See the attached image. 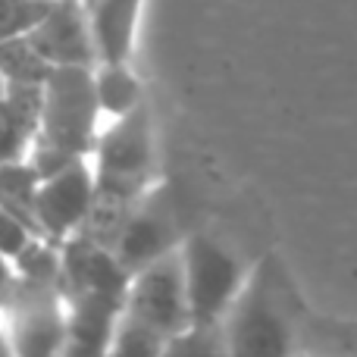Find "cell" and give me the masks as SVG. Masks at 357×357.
<instances>
[{
	"label": "cell",
	"mask_w": 357,
	"mask_h": 357,
	"mask_svg": "<svg viewBox=\"0 0 357 357\" xmlns=\"http://www.w3.org/2000/svg\"><path fill=\"white\" fill-rule=\"evenodd\" d=\"M94 94H98L104 123L107 119L129 116L138 107H144L142 82L129 69V63H98L94 66Z\"/></svg>",
	"instance_id": "7c38bea8"
},
{
	"label": "cell",
	"mask_w": 357,
	"mask_h": 357,
	"mask_svg": "<svg viewBox=\"0 0 357 357\" xmlns=\"http://www.w3.org/2000/svg\"><path fill=\"white\" fill-rule=\"evenodd\" d=\"M38 182H41V169H38L29 157L0 163V207H6V210H13L16 216H22L35 232H38V226H35Z\"/></svg>",
	"instance_id": "4fadbf2b"
},
{
	"label": "cell",
	"mask_w": 357,
	"mask_h": 357,
	"mask_svg": "<svg viewBox=\"0 0 357 357\" xmlns=\"http://www.w3.org/2000/svg\"><path fill=\"white\" fill-rule=\"evenodd\" d=\"M13 282H16V266H13V257H6V254L0 251V304L6 301Z\"/></svg>",
	"instance_id": "d6986e66"
},
{
	"label": "cell",
	"mask_w": 357,
	"mask_h": 357,
	"mask_svg": "<svg viewBox=\"0 0 357 357\" xmlns=\"http://www.w3.org/2000/svg\"><path fill=\"white\" fill-rule=\"evenodd\" d=\"M104 129L94 94V66H56L41 91V119L29 160L44 173L91 157Z\"/></svg>",
	"instance_id": "7a4b0ae2"
},
{
	"label": "cell",
	"mask_w": 357,
	"mask_h": 357,
	"mask_svg": "<svg viewBox=\"0 0 357 357\" xmlns=\"http://www.w3.org/2000/svg\"><path fill=\"white\" fill-rule=\"evenodd\" d=\"M144 0H91L88 22H91L98 63H129L138 38Z\"/></svg>",
	"instance_id": "30bf717a"
},
{
	"label": "cell",
	"mask_w": 357,
	"mask_h": 357,
	"mask_svg": "<svg viewBox=\"0 0 357 357\" xmlns=\"http://www.w3.org/2000/svg\"><path fill=\"white\" fill-rule=\"evenodd\" d=\"M66 298V348L63 357H104L126 307V289H63Z\"/></svg>",
	"instance_id": "ba28073f"
},
{
	"label": "cell",
	"mask_w": 357,
	"mask_h": 357,
	"mask_svg": "<svg viewBox=\"0 0 357 357\" xmlns=\"http://www.w3.org/2000/svg\"><path fill=\"white\" fill-rule=\"evenodd\" d=\"M6 91V82H3V75H0V94H3Z\"/></svg>",
	"instance_id": "44dd1931"
},
{
	"label": "cell",
	"mask_w": 357,
	"mask_h": 357,
	"mask_svg": "<svg viewBox=\"0 0 357 357\" xmlns=\"http://www.w3.org/2000/svg\"><path fill=\"white\" fill-rule=\"evenodd\" d=\"M35 235L38 232L22 220V216H16L13 210L0 207V251H3L6 257H16Z\"/></svg>",
	"instance_id": "ac0fdd59"
},
{
	"label": "cell",
	"mask_w": 357,
	"mask_h": 357,
	"mask_svg": "<svg viewBox=\"0 0 357 357\" xmlns=\"http://www.w3.org/2000/svg\"><path fill=\"white\" fill-rule=\"evenodd\" d=\"M41 91L44 85H6L0 94V163L31 154L41 119Z\"/></svg>",
	"instance_id": "8fae6325"
},
{
	"label": "cell",
	"mask_w": 357,
	"mask_h": 357,
	"mask_svg": "<svg viewBox=\"0 0 357 357\" xmlns=\"http://www.w3.org/2000/svg\"><path fill=\"white\" fill-rule=\"evenodd\" d=\"M91 207H94V167L91 157H79V160L41 176L35 195V226L44 238L63 245L75 232H82Z\"/></svg>",
	"instance_id": "52a82bcc"
},
{
	"label": "cell",
	"mask_w": 357,
	"mask_h": 357,
	"mask_svg": "<svg viewBox=\"0 0 357 357\" xmlns=\"http://www.w3.org/2000/svg\"><path fill=\"white\" fill-rule=\"evenodd\" d=\"M54 0H0V41L29 35Z\"/></svg>",
	"instance_id": "e0dca14e"
},
{
	"label": "cell",
	"mask_w": 357,
	"mask_h": 357,
	"mask_svg": "<svg viewBox=\"0 0 357 357\" xmlns=\"http://www.w3.org/2000/svg\"><path fill=\"white\" fill-rule=\"evenodd\" d=\"M163 345H167V335L123 310L104 357H160Z\"/></svg>",
	"instance_id": "9a60e30c"
},
{
	"label": "cell",
	"mask_w": 357,
	"mask_h": 357,
	"mask_svg": "<svg viewBox=\"0 0 357 357\" xmlns=\"http://www.w3.org/2000/svg\"><path fill=\"white\" fill-rule=\"evenodd\" d=\"M123 310L138 317L148 326H154L167 339L188 326L191 307H188V291H185V270L178 248L167 257L132 273Z\"/></svg>",
	"instance_id": "5b68a950"
},
{
	"label": "cell",
	"mask_w": 357,
	"mask_h": 357,
	"mask_svg": "<svg viewBox=\"0 0 357 357\" xmlns=\"http://www.w3.org/2000/svg\"><path fill=\"white\" fill-rule=\"evenodd\" d=\"M0 323H3V304H0Z\"/></svg>",
	"instance_id": "7402d4cb"
},
{
	"label": "cell",
	"mask_w": 357,
	"mask_h": 357,
	"mask_svg": "<svg viewBox=\"0 0 357 357\" xmlns=\"http://www.w3.org/2000/svg\"><path fill=\"white\" fill-rule=\"evenodd\" d=\"M85 3H91V0H85Z\"/></svg>",
	"instance_id": "603a6c76"
},
{
	"label": "cell",
	"mask_w": 357,
	"mask_h": 357,
	"mask_svg": "<svg viewBox=\"0 0 357 357\" xmlns=\"http://www.w3.org/2000/svg\"><path fill=\"white\" fill-rule=\"evenodd\" d=\"M0 357H16V348H13L10 335H6L3 323H0Z\"/></svg>",
	"instance_id": "ffe728a7"
},
{
	"label": "cell",
	"mask_w": 357,
	"mask_h": 357,
	"mask_svg": "<svg viewBox=\"0 0 357 357\" xmlns=\"http://www.w3.org/2000/svg\"><path fill=\"white\" fill-rule=\"evenodd\" d=\"M178 245H182V232H178V220H176L173 201H169V191L154 185L126 213L110 251L116 254V260L126 270L135 273L142 266L173 254Z\"/></svg>",
	"instance_id": "8992f818"
},
{
	"label": "cell",
	"mask_w": 357,
	"mask_h": 357,
	"mask_svg": "<svg viewBox=\"0 0 357 357\" xmlns=\"http://www.w3.org/2000/svg\"><path fill=\"white\" fill-rule=\"evenodd\" d=\"M50 73H54V66L35 50V44L29 41V35L0 41V75H3L6 85L41 88Z\"/></svg>",
	"instance_id": "5bb4252c"
},
{
	"label": "cell",
	"mask_w": 357,
	"mask_h": 357,
	"mask_svg": "<svg viewBox=\"0 0 357 357\" xmlns=\"http://www.w3.org/2000/svg\"><path fill=\"white\" fill-rule=\"evenodd\" d=\"M191 323H220L248 279V266L226 241L195 232L178 245Z\"/></svg>",
	"instance_id": "3957f363"
},
{
	"label": "cell",
	"mask_w": 357,
	"mask_h": 357,
	"mask_svg": "<svg viewBox=\"0 0 357 357\" xmlns=\"http://www.w3.org/2000/svg\"><path fill=\"white\" fill-rule=\"evenodd\" d=\"M29 41L50 66H98L85 0H54L44 19L29 31Z\"/></svg>",
	"instance_id": "9c48e42d"
},
{
	"label": "cell",
	"mask_w": 357,
	"mask_h": 357,
	"mask_svg": "<svg viewBox=\"0 0 357 357\" xmlns=\"http://www.w3.org/2000/svg\"><path fill=\"white\" fill-rule=\"evenodd\" d=\"M3 329L16 357H63L66 348V298L54 282L16 276L3 301Z\"/></svg>",
	"instance_id": "277c9868"
},
{
	"label": "cell",
	"mask_w": 357,
	"mask_h": 357,
	"mask_svg": "<svg viewBox=\"0 0 357 357\" xmlns=\"http://www.w3.org/2000/svg\"><path fill=\"white\" fill-rule=\"evenodd\" d=\"M160 357H232L220 323H188L169 335Z\"/></svg>",
	"instance_id": "2e32d148"
},
{
	"label": "cell",
	"mask_w": 357,
	"mask_h": 357,
	"mask_svg": "<svg viewBox=\"0 0 357 357\" xmlns=\"http://www.w3.org/2000/svg\"><path fill=\"white\" fill-rule=\"evenodd\" d=\"M298 301L276 254L248 270V279L220 320L232 357H295Z\"/></svg>",
	"instance_id": "6da1fadb"
}]
</instances>
